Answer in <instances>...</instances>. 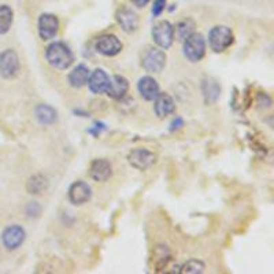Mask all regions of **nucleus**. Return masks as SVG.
<instances>
[{
	"instance_id": "obj_12",
	"label": "nucleus",
	"mask_w": 274,
	"mask_h": 274,
	"mask_svg": "<svg viewBox=\"0 0 274 274\" xmlns=\"http://www.w3.org/2000/svg\"><path fill=\"white\" fill-rule=\"evenodd\" d=\"M137 89L141 98L147 100V102H153L156 96H158L161 91H159V84L156 80L152 79L151 75H144L139 80L137 83Z\"/></svg>"
},
{
	"instance_id": "obj_1",
	"label": "nucleus",
	"mask_w": 274,
	"mask_h": 274,
	"mask_svg": "<svg viewBox=\"0 0 274 274\" xmlns=\"http://www.w3.org/2000/svg\"><path fill=\"white\" fill-rule=\"evenodd\" d=\"M46 59L52 67L66 70L71 66V63L74 61V55H73L71 50L66 46L65 43L55 42L47 47Z\"/></svg>"
},
{
	"instance_id": "obj_18",
	"label": "nucleus",
	"mask_w": 274,
	"mask_h": 274,
	"mask_svg": "<svg viewBox=\"0 0 274 274\" xmlns=\"http://www.w3.org/2000/svg\"><path fill=\"white\" fill-rule=\"evenodd\" d=\"M202 91H203V96L207 104H214L217 103L221 95V87H219L218 81L213 77H206L202 84Z\"/></svg>"
},
{
	"instance_id": "obj_14",
	"label": "nucleus",
	"mask_w": 274,
	"mask_h": 274,
	"mask_svg": "<svg viewBox=\"0 0 274 274\" xmlns=\"http://www.w3.org/2000/svg\"><path fill=\"white\" fill-rule=\"evenodd\" d=\"M129 89V83L125 77L122 75H112L111 79L108 80V85L106 88V93L111 99H122L125 98Z\"/></svg>"
},
{
	"instance_id": "obj_4",
	"label": "nucleus",
	"mask_w": 274,
	"mask_h": 274,
	"mask_svg": "<svg viewBox=\"0 0 274 274\" xmlns=\"http://www.w3.org/2000/svg\"><path fill=\"white\" fill-rule=\"evenodd\" d=\"M141 66L148 73H161L166 66V54L155 47L147 48L141 56Z\"/></svg>"
},
{
	"instance_id": "obj_9",
	"label": "nucleus",
	"mask_w": 274,
	"mask_h": 274,
	"mask_svg": "<svg viewBox=\"0 0 274 274\" xmlns=\"http://www.w3.org/2000/svg\"><path fill=\"white\" fill-rule=\"evenodd\" d=\"M25 237H26V232L22 226L11 225V226L5 229V232L2 234V240H3V246L7 250L14 251L18 247L22 246V243L25 242Z\"/></svg>"
},
{
	"instance_id": "obj_3",
	"label": "nucleus",
	"mask_w": 274,
	"mask_h": 274,
	"mask_svg": "<svg viewBox=\"0 0 274 274\" xmlns=\"http://www.w3.org/2000/svg\"><path fill=\"white\" fill-rule=\"evenodd\" d=\"M184 55L190 62H200L206 55V40L203 34L192 33L184 40Z\"/></svg>"
},
{
	"instance_id": "obj_29",
	"label": "nucleus",
	"mask_w": 274,
	"mask_h": 274,
	"mask_svg": "<svg viewBox=\"0 0 274 274\" xmlns=\"http://www.w3.org/2000/svg\"><path fill=\"white\" fill-rule=\"evenodd\" d=\"M182 124H184V122H182L181 118H176V120H174V121H173V124H172V130L180 129V128L182 126Z\"/></svg>"
},
{
	"instance_id": "obj_15",
	"label": "nucleus",
	"mask_w": 274,
	"mask_h": 274,
	"mask_svg": "<svg viewBox=\"0 0 274 274\" xmlns=\"http://www.w3.org/2000/svg\"><path fill=\"white\" fill-rule=\"evenodd\" d=\"M155 102V114L158 115V118L163 120L166 116L172 115L174 110H176V104H174V100L169 95V93H159L156 99L153 100Z\"/></svg>"
},
{
	"instance_id": "obj_21",
	"label": "nucleus",
	"mask_w": 274,
	"mask_h": 274,
	"mask_svg": "<svg viewBox=\"0 0 274 274\" xmlns=\"http://www.w3.org/2000/svg\"><path fill=\"white\" fill-rule=\"evenodd\" d=\"M172 258L170 250L166 246H156L153 250L152 255V265L155 270H162L163 267H166L169 263V260Z\"/></svg>"
},
{
	"instance_id": "obj_28",
	"label": "nucleus",
	"mask_w": 274,
	"mask_h": 274,
	"mask_svg": "<svg viewBox=\"0 0 274 274\" xmlns=\"http://www.w3.org/2000/svg\"><path fill=\"white\" fill-rule=\"evenodd\" d=\"M130 2H132L136 7H139V9H143V7H145V6L149 3V0H130Z\"/></svg>"
},
{
	"instance_id": "obj_11",
	"label": "nucleus",
	"mask_w": 274,
	"mask_h": 274,
	"mask_svg": "<svg viewBox=\"0 0 274 274\" xmlns=\"http://www.w3.org/2000/svg\"><path fill=\"white\" fill-rule=\"evenodd\" d=\"M92 196L91 186L84 181H75L71 184L69 189V199L70 202L75 206H81L87 203Z\"/></svg>"
},
{
	"instance_id": "obj_24",
	"label": "nucleus",
	"mask_w": 274,
	"mask_h": 274,
	"mask_svg": "<svg viewBox=\"0 0 274 274\" xmlns=\"http://www.w3.org/2000/svg\"><path fill=\"white\" fill-rule=\"evenodd\" d=\"M14 19V13L9 6H0V34H6L9 32Z\"/></svg>"
},
{
	"instance_id": "obj_8",
	"label": "nucleus",
	"mask_w": 274,
	"mask_h": 274,
	"mask_svg": "<svg viewBox=\"0 0 274 274\" xmlns=\"http://www.w3.org/2000/svg\"><path fill=\"white\" fill-rule=\"evenodd\" d=\"M95 50L104 56H115L122 51V43L114 34H103L95 43Z\"/></svg>"
},
{
	"instance_id": "obj_2",
	"label": "nucleus",
	"mask_w": 274,
	"mask_h": 274,
	"mask_svg": "<svg viewBox=\"0 0 274 274\" xmlns=\"http://www.w3.org/2000/svg\"><path fill=\"white\" fill-rule=\"evenodd\" d=\"M234 42L233 32L228 26H214L209 33L210 48L214 52H223Z\"/></svg>"
},
{
	"instance_id": "obj_17",
	"label": "nucleus",
	"mask_w": 274,
	"mask_h": 274,
	"mask_svg": "<svg viewBox=\"0 0 274 274\" xmlns=\"http://www.w3.org/2000/svg\"><path fill=\"white\" fill-rule=\"evenodd\" d=\"M116 21L121 25L122 30L125 32H135L139 28V17L135 11L128 9H122L116 14Z\"/></svg>"
},
{
	"instance_id": "obj_7",
	"label": "nucleus",
	"mask_w": 274,
	"mask_h": 274,
	"mask_svg": "<svg viewBox=\"0 0 274 274\" xmlns=\"http://www.w3.org/2000/svg\"><path fill=\"white\" fill-rule=\"evenodd\" d=\"M128 162L135 169L145 170L156 162V153H153L147 148L132 149L128 155Z\"/></svg>"
},
{
	"instance_id": "obj_13",
	"label": "nucleus",
	"mask_w": 274,
	"mask_h": 274,
	"mask_svg": "<svg viewBox=\"0 0 274 274\" xmlns=\"http://www.w3.org/2000/svg\"><path fill=\"white\" fill-rule=\"evenodd\" d=\"M112 174V168L106 159H95L89 168V176L98 182L107 181Z\"/></svg>"
},
{
	"instance_id": "obj_25",
	"label": "nucleus",
	"mask_w": 274,
	"mask_h": 274,
	"mask_svg": "<svg viewBox=\"0 0 274 274\" xmlns=\"http://www.w3.org/2000/svg\"><path fill=\"white\" fill-rule=\"evenodd\" d=\"M205 270V263L202 260L198 259H190L186 262L185 265L181 267V273L184 274H196V273H202Z\"/></svg>"
},
{
	"instance_id": "obj_20",
	"label": "nucleus",
	"mask_w": 274,
	"mask_h": 274,
	"mask_svg": "<svg viewBox=\"0 0 274 274\" xmlns=\"http://www.w3.org/2000/svg\"><path fill=\"white\" fill-rule=\"evenodd\" d=\"M34 114H36V118L37 121L42 124V125H52L55 124L56 120H58V114L52 108V107L47 106V104H40V106L36 107L34 110Z\"/></svg>"
},
{
	"instance_id": "obj_22",
	"label": "nucleus",
	"mask_w": 274,
	"mask_h": 274,
	"mask_svg": "<svg viewBox=\"0 0 274 274\" xmlns=\"http://www.w3.org/2000/svg\"><path fill=\"white\" fill-rule=\"evenodd\" d=\"M48 186V180L47 177H44L43 174H34L28 180V184H26V189H28L29 193L32 195H38L47 189Z\"/></svg>"
},
{
	"instance_id": "obj_10",
	"label": "nucleus",
	"mask_w": 274,
	"mask_h": 274,
	"mask_svg": "<svg viewBox=\"0 0 274 274\" xmlns=\"http://www.w3.org/2000/svg\"><path fill=\"white\" fill-rule=\"evenodd\" d=\"M59 32V19L54 14H43L38 18V34L43 40H51Z\"/></svg>"
},
{
	"instance_id": "obj_27",
	"label": "nucleus",
	"mask_w": 274,
	"mask_h": 274,
	"mask_svg": "<svg viewBox=\"0 0 274 274\" xmlns=\"http://www.w3.org/2000/svg\"><path fill=\"white\" fill-rule=\"evenodd\" d=\"M42 211V207L36 203V202H33V203H29V206L26 207V214H28L29 218H33V217H37L38 214Z\"/></svg>"
},
{
	"instance_id": "obj_16",
	"label": "nucleus",
	"mask_w": 274,
	"mask_h": 274,
	"mask_svg": "<svg viewBox=\"0 0 274 274\" xmlns=\"http://www.w3.org/2000/svg\"><path fill=\"white\" fill-rule=\"evenodd\" d=\"M108 74L103 69L93 70L92 73L89 74L88 79V87L93 93H103L106 92L107 85H108Z\"/></svg>"
},
{
	"instance_id": "obj_5",
	"label": "nucleus",
	"mask_w": 274,
	"mask_h": 274,
	"mask_svg": "<svg viewBox=\"0 0 274 274\" xmlns=\"http://www.w3.org/2000/svg\"><path fill=\"white\" fill-rule=\"evenodd\" d=\"M152 38L159 48L162 50L170 48L174 42V28L172 23L169 21H161L156 23L152 29Z\"/></svg>"
},
{
	"instance_id": "obj_23",
	"label": "nucleus",
	"mask_w": 274,
	"mask_h": 274,
	"mask_svg": "<svg viewBox=\"0 0 274 274\" xmlns=\"http://www.w3.org/2000/svg\"><path fill=\"white\" fill-rule=\"evenodd\" d=\"M195 28L196 25L195 22H193V19H182L181 22H178V25H177L174 34L177 33V38H178L180 42H184L186 37H189L192 33H195Z\"/></svg>"
},
{
	"instance_id": "obj_6",
	"label": "nucleus",
	"mask_w": 274,
	"mask_h": 274,
	"mask_svg": "<svg viewBox=\"0 0 274 274\" xmlns=\"http://www.w3.org/2000/svg\"><path fill=\"white\" fill-rule=\"evenodd\" d=\"M19 71V59L14 50H6L0 54V75L3 79H14Z\"/></svg>"
},
{
	"instance_id": "obj_19",
	"label": "nucleus",
	"mask_w": 274,
	"mask_h": 274,
	"mask_svg": "<svg viewBox=\"0 0 274 274\" xmlns=\"http://www.w3.org/2000/svg\"><path fill=\"white\" fill-rule=\"evenodd\" d=\"M91 74V70L85 65H79L77 67L70 71L69 74V84L73 88H83L84 85H87Z\"/></svg>"
},
{
	"instance_id": "obj_26",
	"label": "nucleus",
	"mask_w": 274,
	"mask_h": 274,
	"mask_svg": "<svg viewBox=\"0 0 274 274\" xmlns=\"http://www.w3.org/2000/svg\"><path fill=\"white\" fill-rule=\"evenodd\" d=\"M166 9V0H155L152 6V15L159 17Z\"/></svg>"
}]
</instances>
